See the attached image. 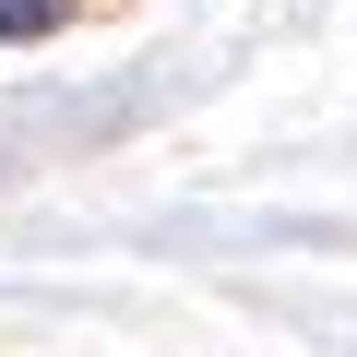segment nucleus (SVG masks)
<instances>
[{"mask_svg":"<svg viewBox=\"0 0 357 357\" xmlns=\"http://www.w3.org/2000/svg\"><path fill=\"white\" fill-rule=\"evenodd\" d=\"M48 24V0H0V36H36Z\"/></svg>","mask_w":357,"mask_h":357,"instance_id":"obj_1","label":"nucleus"}]
</instances>
